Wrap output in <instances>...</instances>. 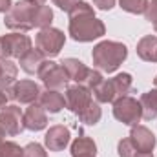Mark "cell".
<instances>
[{
    "label": "cell",
    "mask_w": 157,
    "mask_h": 157,
    "mask_svg": "<svg viewBox=\"0 0 157 157\" xmlns=\"http://www.w3.org/2000/svg\"><path fill=\"white\" fill-rule=\"evenodd\" d=\"M126 57H128V48L117 40H102L91 51L93 68L104 73L117 71L119 66L126 60Z\"/></svg>",
    "instance_id": "cell-1"
},
{
    "label": "cell",
    "mask_w": 157,
    "mask_h": 157,
    "mask_svg": "<svg viewBox=\"0 0 157 157\" xmlns=\"http://www.w3.org/2000/svg\"><path fill=\"white\" fill-rule=\"evenodd\" d=\"M40 4L39 0H18L17 4L11 6V9L4 17V26L13 31L26 33L35 28V17L39 11Z\"/></svg>",
    "instance_id": "cell-2"
},
{
    "label": "cell",
    "mask_w": 157,
    "mask_h": 157,
    "mask_svg": "<svg viewBox=\"0 0 157 157\" xmlns=\"http://www.w3.org/2000/svg\"><path fill=\"white\" fill-rule=\"evenodd\" d=\"M68 31L75 42H91L106 33V26L95 15H70Z\"/></svg>",
    "instance_id": "cell-3"
},
{
    "label": "cell",
    "mask_w": 157,
    "mask_h": 157,
    "mask_svg": "<svg viewBox=\"0 0 157 157\" xmlns=\"http://www.w3.org/2000/svg\"><path fill=\"white\" fill-rule=\"evenodd\" d=\"M37 77L46 86V90H57V91H60L62 88H68V82H70V77L62 68V64L53 62L49 59L42 62L40 70L37 71Z\"/></svg>",
    "instance_id": "cell-4"
},
{
    "label": "cell",
    "mask_w": 157,
    "mask_h": 157,
    "mask_svg": "<svg viewBox=\"0 0 157 157\" xmlns=\"http://www.w3.org/2000/svg\"><path fill=\"white\" fill-rule=\"evenodd\" d=\"M29 49H31V39L26 33L15 31L0 37V60L20 59Z\"/></svg>",
    "instance_id": "cell-5"
},
{
    "label": "cell",
    "mask_w": 157,
    "mask_h": 157,
    "mask_svg": "<svg viewBox=\"0 0 157 157\" xmlns=\"http://www.w3.org/2000/svg\"><path fill=\"white\" fill-rule=\"evenodd\" d=\"M113 117L119 122L126 124V126H135L141 122L143 119V108L141 102L130 95L126 97H119L113 101Z\"/></svg>",
    "instance_id": "cell-6"
},
{
    "label": "cell",
    "mask_w": 157,
    "mask_h": 157,
    "mask_svg": "<svg viewBox=\"0 0 157 157\" xmlns=\"http://www.w3.org/2000/svg\"><path fill=\"white\" fill-rule=\"evenodd\" d=\"M64 42H66V35L57 28H44L35 37L37 49L48 59L57 57L60 53V49L64 48Z\"/></svg>",
    "instance_id": "cell-7"
},
{
    "label": "cell",
    "mask_w": 157,
    "mask_h": 157,
    "mask_svg": "<svg viewBox=\"0 0 157 157\" xmlns=\"http://www.w3.org/2000/svg\"><path fill=\"white\" fill-rule=\"evenodd\" d=\"M24 128V113L17 104L6 106L0 110V143L6 141V137L18 135Z\"/></svg>",
    "instance_id": "cell-8"
},
{
    "label": "cell",
    "mask_w": 157,
    "mask_h": 157,
    "mask_svg": "<svg viewBox=\"0 0 157 157\" xmlns=\"http://www.w3.org/2000/svg\"><path fill=\"white\" fill-rule=\"evenodd\" d=\"M40 86L35 82V80H28V78H24V80H17L7 91H6V95H7V99H11V101H15V102H20V104H33V102H37L40 97Z\"/></svg>",
    "instance_id": "cell-9"
},
{
    "label": "cell",
    "mask_w": 157,
    "mask_h": 157,
    "mask_svg": "<svg viewBox=\"0 0 157 157\" xmlns=\"http://www.w3.org/2000/svg\"><path fill=\"white\" fill-rule=\"evenodd\" d=\"M64 99H66V108L75 113L80 115L90 104H91V91L82 86V84H75V86H68L66 88V93H64Z\"/></svg>",
    "instance_id": "cell-10"
},
{
    "label": "cell",
    "mask_w": 157,
    "mask_h": 157,
    "mask_svg": "<svg viewBox=\"0 0 157 157\" xmlns=\"http://www.w3.org/2000/svg\"><path fill=\"white\" fill-rule=\"evenodd\" d=\"M70 139H71L70 130L66 126H62V124H55L46 132L44 144H46V148L49 152H62L70 144Z\"/></svg>",
    "instance_id": "cell-11"
},
{
    "label": "cell",
    "mask_w": 157,
    "mask_h": 157,
    "mask_svg": "<svg viewBox=\"0 0 157 157\" xmlns=\"http://www.w3.org/2000/svg\"><path fill=\"white\" fill-rule=\"evenodd\" d=\"M130 141L133 143L137 152H154L157 144V139L154 135V132L143 124H135L130 130Z\"/></svg>",
    "instance_id": "cell-12"
},
{
    "label": "cell",
    "mask_w": 157,
    "mask_h": 157,
    "mask_svg": "<svg viewBox=\"0 0 157 157\" xmlns=\"http://www.w3.org/2000/svg\"><path fill=\"white\" fill-rule=\"evenodd\" d=\"M48 126V115H46V110L33 102L29 104V108L24 112V128L26 130H31V132H40Z\"/></svg>",
    "instance_id": "cell-13"
},
{
    "label": "cell",
    "mask_w": 157,
    "mask_h": 157,
    "mask_svg": "<svg viewBox=\"0 0 157 157\" xmlns=\"http://www.w3.org/2000/svg\"><path fill=\"white\" fill-rule=\"evenodd\" d=\"M39 104L49 113H59L62 108H66V99L57 90H46L40 93Z\"/></svg>",
    "instance_id": "cell-14"
},
{
    "label": "cell",
    "mask_w": 157,
    "mask_h": 157,
    "mask_svg": "<svg viewBox=\"0 0 157 157\" xmlns=\"http://www.w3.org/2000/svg\"><path fill=\"white\" fill-rule=\"evenodd\" d=\"M60 64H62V68L66 70V73H68L70 80H75L77 84H82V82H84V78L88 77L90 68H88L82 60H78V59L68 57V59H64Z\"/></svg>",
    "instance_id": "cell-15"
},
{
    "label": "cell",
    "mask_w": 157,
    "mask_h": 157,
    "mask_svg": "<svg viewBox=\"0 0 157 157\" xmlns=\"http://www.w3.org/2000/svg\"><path fill=\"white\" fill-rule=\"evenodd\" d=\"M44 60H46V57L40 53L39 49H29V51H26V53L18 59V64H20V68H22L26 73L37 75V71L40 70V66H42Z\"/></svg>",
    "instance_id": "cell-16"
},
{
    "label": "cell",
    "mask_w": 157,
    "mask_h": 157,
    "mask_svg": "<svg viewBox=\"0 0 157 157\" xmlns=\"http://www.w3.org/2000/svg\"><path fill=\"white\" fill-rule=\"evenodd\" d=\"M137 55L146 62H157V37L146 35L137 42Z\"/></svg>",
    "instance_id": "cell-17"
},
{
    "label": "cell",
    "mask_w": 157,
    "mask_h": 157,
    "mask_svg": "<svg viewBox=\"0 0 157 157\" xmlns=\"http://www.w3.org/2000/svg\"><path fill=\"white\" fill-rule=\"evenodd\" d=\"M71 157H95L97 155V144L93 139L82 135L77 137L73 143H71Z\"/></svg>",
    "instance_id": "cell-18"
},
{
    "label": "cell",
    "mask_w": 157,
    "mask_h": 157,
    "mask_svg": "<svg viewBox=\"0 0 157 157\" xmlns=\"http://www.w3.org/2000/svg\"><path fill=\"white\" fill-rule=\"evenodd\" d=\"M17 64L11 60V59H6V60H0V90L2 91H7L17 80Z\"/></svg>",
    "instance_id": "cell-19"
},
{
    "label": "cell",
    "mask_w": 157,
    "mask_h": 157,
    "mask_svg": "<svg viewBox=\"0 0 157 157\" xmlns=\"http://www.w3.org/2000/svg\"><path fill=\"white\" fill-rule=\"evenodd\" d=\"M141 108H143V119L144 121H154L157 119V88L144 91L139 99Z\"/></svg>",
    "instance_id": "cell-20"
},
{
    "label": "cell",
    "mask_w": 157,
    "mask_h": 157,
    "mask_svg": "<svg viewBox=\"0 0 157 157\" xmlns=\"http://www.w3.org/2000/svg\"><path fill=\"white\" fill-rule=\"evenodd\" d=\"M93 95H95V99H97V102H113L115 99H117V95H115V88H113V84H112V78H104L93 91H91Z\"/></svg>",
    "instance_id": "cell-21"
},
{
    "label": "cell",
    "mask_w": 157,
    "mask_h": 157,
    "mask_svg": "<svg viewBox=\"0 0 157 157\" xmlns=\"http://www.w3.org/2000/svg\"><path fill=\"white\" fill-rule=\"evenodd\" d=\"M112 84L115 88V95L119 97H126L128 93L133 91V78L130 73H119L112 78Z\"/></svg>",
    "instance_id": "cell-22"
},
{
    "label": "cell",
    "mask_w": 157,
    "mask_h": 157,
    "mask_svg": "<svg viewBox=\"0 0 157 157\" xmlns=\"http://www.w3.org/2000/svg\"><path fill=\"white\" fill-rule=\"evenodd\" d=\"M101 117H102V110H101L99 102H93V101H91V104L78 115L80 122H84V124H88V126H95V124L101 121Z\"/></svg>",
    "instance_id": "cell-23"
},
{
    "label": "cell",
    "mask_w": 157,
    "mask_h": 157,
    "mask_svg": "<svg viewBox=\"0 0 157 157\" xmlns=\"http://www.w3.org/2000/svg\"><path fill=\"white\" fill-rule=\"evenodd\" d=\"M51 22H53V9L46 4H40L39 11H37V17H35V28H51Z\"/></svg>",
    "instance_id": "cell-24"
},
{
    "label": "cell",
    "mask_w": 157,
    "mask_h": 157,
    "mask_svg": "<svg viewBox=\"0 0 157 157\" xmlns=\"http://www.w3.org/2000/svg\"><path fill=\"white\" fill-rule=\"evenodd\" d=\"M119 6L122 11L132 15H144L148 7V0H119Z\"/></svg>",
    "instance_id": "cell-25"
},
{
    "label": "cell",
    "mask_w": 157,
    "mask_h": 157,
    "mask_svg": "<svg viewBox=\"0 0 157 157\" xmlns=\"http://www.w3.org/2000/svg\"><path fill=\"white\" fill-rule=\"evenodd\" d=\"M0 157H24V148H20L13 141L0 143Z\"/></svg>",
    "instance_id": "cell-26"
},
{
    "label": "cell",
    "mask_w": 157,
    "mask_h": 157,
    "mask_svg": "<svg viewBox=\"0 0 157 157\" xmlns=\"http://www.w3.org/2000/svg\"><path fill=\"white\" fill-rule=\"evenodd\" d=\"M135 154H137V150H135L133 143L130 141V137L119 141V144H117V155L119 157H135Z\"/></svg>",
    "instance_id": "cell-27"
},
{
    "label": "cell",
    "mask_w": 157,
    "mask_h": 157,
    "mask_svg": "<svg viewBox=\"0 0 157 157\" xmlns=\"http://www.w3.org/2000/svg\"><path fill=\"white\" fill-rule=\"evenodd\" d=\"M102 80H104V78H102V75H101L99 70H90V71H88V77L84 78V82H82V86H86L90 91H93Z\"/></svg>",
    "instance_id": "cell-28"
},
{
    "label": "cell",
    "mask_w": 157,
    "mask_h": 157,
    "mask_svg": "<svg viewBox=\"0 0 157 157\" xmlns=\"http://www.w3.org/2000/svg\"><path fill=\"white\" fill-rule=\"evenodd\" d=\"M24 157H48L44 146L39 143H29L24 146Z\"/></svg>",
    "instance_id": "cell-29"
},
{
    "label": "cell",
    "mask_w": 157,
    "mask_h": 157,
    "mask_svg": "<svg viewBox=\"0 0 157 157\" xmlns=\"http://www.w3.org/2000/svg\"><path fill=\"white\" fill-rule=\"evenodd\" d=\"M144 17H146L148 22L157 24V0H150V2H148V7H146V11H144Z\"/></svg>",
    "instance_id": "cell-30"
},
{
    "label": "cell",
    "mask_w": 157,
    "mask_h": 157,
    "mask_svg": "<svg viewBox=\"0 0 157 157\" xmlns=\"http://www.w3.org/2000/svg\"><path fill=\"white\" fill-rule=\"evenodd\" d=\"M80 0H53V4L59 7V9H62V11H66V13H70L75 6H77Z\"/></svg>",
    "instance_id": "cell-31"
},
{
    "label": "cell",
    "mask_w": 157,
    "mask_h": 157,
    "mask_svg": "<svg viewBox=\"0 0 157 157\" xmlns=\"http://www.w3.org/2000/svg\"><path fill=\"white\" fill-rule=\"evenodd\" d=\"M93 6L101 11H110L115 6V0H93Z\"/></svg>",
    "instance_id": "cell-32"
},
{
    "label": "cell",
    "mask_w": 157,
    "mask_h": 157,
    "mask_svg": "<svg viewBox=\"0 0 157 157\" xmlns=\"http://www.w3.org/2000/svg\"><path fill=\"white\" fill-rule=\"evenodd\" d=\"M11 6H13L11 0H0V13H7L11 9Z\"/></svg>",
    "instance_id": "cell-33"
},
{
    "label": "cell",
    "mask_w": 157,
    "mask_h": 157,
    "mask_svg": "<svg viewBox=\"0 0 157 157\" xmlns=\"http://www.w3.org/2000/svg\"><path fill=\"white\" fill-rule=\"evenodd\" d=\"M6 106H7V95H6V91L0 90V110H4Z\"/></svg>",
    "instance_id": "cell-34"
},
{
    "label": "cell",
    "mask_w": 157,
    "mask_h": 157,
    "mask_svg": "<svg viewBox=\"0 0 157 157\" xmlns=\"http://www.w3.org/2000/svg\"><path fill=\"white\" fill-rule=\"evenodd\" d=\"M135 157H154V154L152 152H137Z\"/></svg>",
    "instance_id": "cell-35"
},
{
    "label": "cell",
    "mask_w": 157,
    "mask_h": 157,
    "mask_svg": "<svg viewBox=\"0 0 157 157\" xmlns=\"http://www.w3.org/2000/svg\"><path fill=\"white\" fill-rule=\"evenodd\" d=\"M154 84H155V88H157V75H155V78H154Z\"/></svg>",
    "instance_id": "cell-36"
},
{
    "label": "cell",
    "mask_w": 157,
    "mask_h": 157,
    "mask_svg": "<svg viewBox=\"0 0 157 157\" xmlns=\"http://www.w3.org/2000/svg\"><path fill=\"white\" fill-rule=\"evenodd\" d=\"M154 29H155V33H157V24H154Z\"/></svg>",
    "instance_id": "cell-37"
},
{
    "label": "cell",
    "mask_w": 157,
    "mask_h": 157,
    "mask_svg": "<svg viewBox=\"0 0 157 157\" xmlns=\"http://www.w3.org/2000/svg\"><path fill=\"white\" fill-rule=\"evenodd\" d=\"M39 2H42V4H44V2H46V0H39Z\"/></svg>",
    "instance_id": "cell-38"
}]
</instances>
